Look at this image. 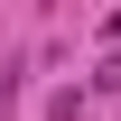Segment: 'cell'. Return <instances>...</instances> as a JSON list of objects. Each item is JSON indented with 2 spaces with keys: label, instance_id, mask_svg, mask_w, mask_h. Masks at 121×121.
<instances>
[{
  "label": "cell",
  "instance_id": "6da1fadb",
  "mask_svg": "<svg viewBox=\"0 0 121 121\" xmlns=\"http://www.w3.org/2000/svg\"><path fill=\"white\" fill-rule=\"evenodd\" d=\"M47 121H84V103H75V93H56V103H47Z\"/></svg>",
  "mask_w": 121,
  "mask_h": 121
}]
</instances>
